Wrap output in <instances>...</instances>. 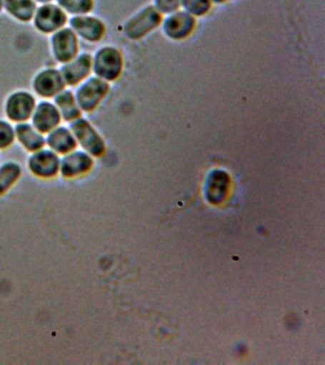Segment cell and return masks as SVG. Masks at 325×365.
<instances>
[{"label":"cell","mask_w":325,"mask_h":365,"mask_svg":"<svg viewBox=\"0 0 325 365\" xmlns=\"http://www.w3.org/2000/svg\"><path fill=\"white\" fill-rule=\"evenodd\" d=\"M109 90V83L92 74L76 86L74 93L79 108L85 114L95 111L101 106Z\"/></svg>","instance_id":"cell-1"},{"label":"cell","mask_w":325,"mask_h":365,"mask_svg":"<svg viewBox=\"0 0 325 365\" xmlns=\"http://www.w3.org/2000/svg\"><path fill=\"white\" fill-rule=\"evenodd\" d=\"M68 127L72 130L78 147L86 151L94 158H99L105 153L106 145L101 133L84 115L70 123Z\"/></svg>","instance_id":"cell-2"},{"label":"cell","mask_w":325,"mask_h":365,"mask_svg":"<svg viewBox=\"0 0 325 365\" xmlns=\"http://www.w3.org/2000/svg\"><path fill=\"white\" fill-rule=\"evenodd\" d=\"M93 74L108 83L121 76L124 59L121 51L112 46H104L92 54Z\"/></svg>","instance_id":"cell-3"},{"label":"cell","mask_w":325,"mask_h":365,"mask_svg":"<svg viewBox=\"0 0 325 365\" xmlns=\"http://www.w3.org/2000/svg\"><path fill=\"white\" fill-rule=\"evenodd\" d=\"M36 103V96L29 91H13L4 102L5 116L13 124L30 121Z\"/></svg>","instance_id":"cell-4"},{"label":"cell","mask_w":325,"mask_h":365,"mask_svg":"<svg viewBox=\"0 0 325 365\" xmlns=\"http://www.w3.org/2000/svg\"><path fill=\"white\" fill-rule=\"evenodd\" d=\"M50 50L54 60L64 64L81 53V40L69 26L50 36Z\"/></svg>","instance_id":"cell-5"},{"label":"cell","mask_w":325,"mask_h":365,"mask_svg":"<svg viewBox=\"0 0 325 365\" xmlns=\"http://www.w3.org/2000/svg\"><path fill=\"white\" fill-rule=\"evenodd\" d=\"M69 16L56 2L39 5L34 14L32 23L39 34L51 36L66 27Z\"/></svg>","instance_id":"cell-6"},{"label":"cell","mask_w":325,"mask_h":365,"mask_svg":"<svg viewBox=\"0 0 325 365\" xmlns=\"http://www.w3.org/2000/svg\"><path fill=\"white\" fill-rule=\"evenodd\" d=\"M66 88L59 68L53 66L42 68L33 77V93L41 99L52 100Z\"/></svg>","instance_id":"cell-7"},{"label":"cell","mask_w":325,"mask_h":365,"mask_svg":"<svg viewBox=\"0 0 325 365\" xmlns=\"http://www.w3.org/2000/svg\"><path fill=\"white\" fill-rule=\"evenodd\" d=\"M27 168L36 178L50 180L59 175L61 156L50 148L44 147L30 153L27 160Z\"/></svg>","instance_id":"cell-8"},{"label":"cell","mask_w":325,"mask_h":365,"mask_svg":"<svg viewBox=\"0 0 325 365\" xmlns=\"http://www.w3.org/2000/svg\"><path fill=\"white\" fill-rule=\"evenodd\" d=\"M86 151L76 148L71 153L61 156L59 175L67 180L81 178L93 170L95 160Z\"/></svg>","instance_id":"cell-9"},{"label":"cell","mask_w":325,"mask_h":365,"mask_svg":"<svg viewBox=\"0 0 325 365\" xmlns=\"http://www.w3.org/2000/svg\"><path fill=\"white\" fill-rule=\"evenodd\" d=\"M59 71L67 88H76L93 74L92 54L81 51L72 60L61 64Z\"/></svg>","instance_id":"cell-10"},{"label":"cell","mask_w":325,"mask_h":365,"mask_svg":"<svg viewBox=\"0 0 325 365\" xmlns=\"http://www.w3.org/2000/svg\"><path fill=\"white\" fill-rule=\"evenodd\" d=\"M72 29L79 40L88 43H98L104 38L106 33V26L99 17L84 14V16H70L68 25Z\"/></svg>","instance_id":"cell-11"},{"label":"cell","mask_w":325,"mask_h":365,"mask_svg":"<svg viewBox=\"0 0 325 365\" xmlns=\"http://www.w3.org/2000/svg\"><path fill=\"white\" fill-rule=\"evenodd\" d=\"M30 122L45 135L64 123L55 103L49 99H41L36 103Z\"/></svg>","instance_id":"cell-12"},{"label":"cell","mask_w":325,"mask_h":365,"mask_svg":"<svg viewBox=\"0 0 325 365\" xmlns=\"http://www.w3.org/2000/svg\"><path fill=\"white\" fill-rule=\"evenodd\" d=\"M45 144L59 156L69 153L79 148L72 130L67 125L62 124L45 135Z\"/></svg>","instance_id":"cell-13"},{"label":"cell","mask_w":325,"mask_h":365,"mask_svg":"<svg viewBox=\"0 0 325 365\" xmlns=\"http://www.w3.org/2000/svg\"><path fill=\"white\" fill-rule=\"evenodd\" d=\"M16 142L27 153H35L46 147L45 134L36 130L30 121L15 124Z\"/></svg>","instance_id":"cell-14"},{"label":"cell","mask_w":325,"mask_h":365,"mask_svg":"<svg viewBox=\"0 0 325 365\" xmlns=\"http://www.w3.org/2000/svg\"><path fill=\"white\" fill-rule=\"evenodd\" d=\"M52 100L61 114L62 122L70 124L84 115V113L76 102L75 93L70 88H64Z\"/></svg>","instance_id":"cell-15"},{"label":"cell","mask_w":325,"mask_h":365,"mask_svg":"<svg viewBox=\"0 0 325 365\" xmlns=\"http://www.w3.org/2000/svg\"><path fill=\"white\" fill-rule=\"evenodd\" d=\"M38 4L34 0H4V11L21 23L32 22Z\"/></svg>","instance_id":"cell-16"},{"label":"cell","mask_w":325,"mask_h":365,"mask_svg":"<svg viewBox=\"0 0 325 365\" xmlns=\"http://www.w3.org/2000/svg\"><path fill=\"white\" fill-rule=\"evenodd\" d=\"M22 167L19 162L8 160L0 165V196L4 195L19 181Z\"/></svg>","instance_id":"cell-17"},{"label":"cell","mask_w":325,"mask_h":365,"mask_svg":"<svg viewBox=\"0 0 325 365\" xmlns=\"http://www.w3.org/2000/svg\"><path fill=\"white\" fill-rule=\"evenodd\" d=\"M55 2L69 17L89 14L95 8L94 0H56Z\"/></svg>","instance_id":"cell-18"},{"label":"cell","mask_w":325,"mask_h":365,"mask_svg":"<svg viewBox=\"0 0 325 365\" xmlns=\"http://www.w3.org/2000/svg\"><path fill=\"white\" fill-rule=\"evenodd\" d=\"M16 143L15 124L0 118V150H6Z\"/></svg>","instance_id":"cell-19"},{"label":"cell","mask_w":325,"mask_h":365,"mask_svg":"<svg viewBox=\"0 0 325 365\" xmlns=\"http://www.w3.org/2000/svg\"><path fill=\"white\" fill-rule=\"evenodd\" d=\"M39 5L49 4V3L55 2L56 0H34Z\"/></svg>","instance_id":"cell-20"},{"label":"cell","mask_w":325,"mask_h":365,"mask_svg":"<svg viewBox=\"0 0 325 365\" xmlns=\"http://www.w3.org/2000/svg\"><path fill=\"white\" fill-rule=\"evenodd\" d=\"M4 11V0H0V14Z\"/></svg>","instance_id":"cell-21"}]
</instances>
